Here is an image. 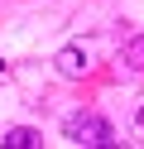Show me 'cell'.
I'll return each mask as SVG.
<instances>
[{
	"mask_svg": "<svg viewBox=\"0 0 144 149\" xmlns=\"http://www.w3.org/2000/svg\"><path fill=\"white\" fill-rule=\"evenodd\" d=\"M0 68H5V63H0Z\"/></svg>",
	"mask_w": 144,
	"mask_h": 149,
	"instance_id": "6",
	"label": "cell"
},
{
	"mask_svg": "<svg viewBox=\"0 0 144 149\" xmlns=\"http://www.w3.org/2000/svg\"><path fill=\"white\" fill-rule=\"evenodd\" d=\"M5 149H34V144H43V135L38 130H29V125H15V130H5V139H0Z\"/></svg>",
	"mask_w": 144,
	"mask_h": 149,
	"instance_id": "3",
	"label": "cell"
},
{
	"mask_svg": "<svg viewBox=\"0 0 144 149\" xmlns=\"http://www.w3.org/2000/svg\"><path fill=\"white\" fill-rule=\"evenodd\" d=\"M86 63H91L86 48H63V53H58V72H63V77H82Z\"/></svg>",
	"mask_w": 144,
	"mask_h": 149,
	"instance_id": "2",
	"label": "cell"
},
{
	"mask_svg": "<svg viewBox=\"0 0 144 149\" xmlns=\"http://www.w3.org/2000/svg\"><path fill=\"white\" fill-rule=\"evenodd\" d=\"M139 125H144V106H139Z\"/></svg>",
	"mask_w": 144,
	"mask_h": 149,
	"instance_id": "5",
	"label": "cell"
},
{
	"mask_svg": "<svg viewBox=\"0 0 144 149\" xmlns=\"http://www.w3.org/2000/svg\"><path fill=\"white\" fill-rule=\"evenodd\" d=\"M63 135L72 139V144H115V130L106 116H96V111H82V116H67Z\"/></svg>",
	"mask_w": 144,
	"mask_h": 149,
	"instance_id": "1",
	"label": "cell"
},
{
	"mask_svg": "<svg viewBox=\"0 0 144 149\" xmlns=\"http://www.w3.org/2000/svg\"><path fill=\"white\" fill-rule=\"evenodd\" d=\"M120 63H125L130 72H144V34H139V39H130V43L120 48Z\"/></svg>",
	"mask_w": 144,
	"mask_h": 149,
	"instance_id": "4",
	"label": "cell"
}]
</instances>
